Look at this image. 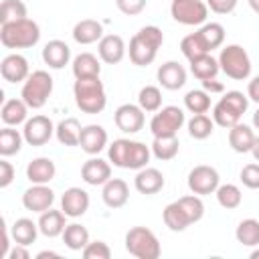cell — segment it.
Returning a JSON list of instances; mask_svg holds the SVG:
<instances>
[{"instance_id":"cell-24","label":"cell","mask_w":259,"mask_h":259,"mask_svg":"<svg viewBox=\"0 0 259 259\" xmlns=\"http://www.w3.org/2000/svg\"><path fill=\"white\" fill-rule=\"evenodd\" d=\"M134 186L140 194H156L164 188V174L158 168H142L134 178Z\"/></svg>"},{"instance_id":"cell-15","label":"cell","mask_w":259,"mask_h":259,"mask_svg":"<svg viewBox=\"0 0 259 259\" xmlns=\"http://www.w3.org/2000/svg\"><path fill=\"white\" fill-rule=\"evenodd\" d=\"M89 194L87 190L79 188V186H71L63 192L61 196V210L69 217V219H79L87 212L89 208Z\"/></svg>"},{"instance_id":"cell-43","label":"cell","mask_w":259,"mask_h":259,"mask_svg":"<svg viewBox=\"0 0 259 259\" xmlns=\"http://www.w3.org/2000/svg\"><path fill=\"white\" fill-rule=\"evenodd\" d=\"M180 51H182V55H184L188 61H192V59H196V57H202V55L210 53V51L206 49V45H204V40L200 38L198 32H190V34H186V36L180 40Z\"/></svg>"},{"instance_id":"cell-9","label":"cell","mask_w":259,"mask_h":259,"mask_svg":"<svg viewBox=\"0 0 259 259\" xmlns=\"http://www.w3.org/2000/svg\"><path fill=\"white\" fill-rule=\"evenodd\" d=\"M186 117H184V111L176 105H166V107H160L154 117L150 119V132L154 138H170V136H176L178 130L184 125Z\"/></svg>"},{"instance_id":"cell-39","label":"cell","mask_w":259,"mask_h":259,"mask_svg":"<svg viewBox=\"0 0 259 259\" xmlns=\"http://www.w3.org/2000/svg\"><path fill=\"white\" fill-rule=\"evenodd\" d=\"M138 105L148 111V113H156L162 107V91L156 85H146L140 89L138 93Z\"/></svg>"},{"instance_id":"cell-33","label":"cell","mask_w":259,"mask_h":259,"mask_svg":"<svg viewBox=\"0 0 259 259\" xmlns=\"http://www.w3.org/2000/svg\"><path fill=\"white\" fill-rule=\"evenodd\" d=\"M71 69H73L75 79H81V77H99V73H101L99 59L93 53H81V55H77L73 59V63H71Z\"/></svg>"},{"instance_id":"cell-55","label":"cell","mask_w":259,"mask_h":259,"mask_svg":"<svg viewBox=\"0 0 259 259\" xmlns=\"http://www.w3.org/2000/svg\"><path fill=\"white\" fill-rule=\"evenodd\" d=\"M251 154H253V158H255V162H259V136L255 138V142H253V148H251Z\"/></svg>"},{"instance_id":"cell-26","label":"cell","mask_w":259,"mask_h":259,"mask_svg":"<svg viewBox=\"0 0 259 259\" xmlns=\"http://www.w3.org/2000/svg\"><path fill=\"white\" fill-rule=\"evenodd\" d=\"M255 132L253 127L245 125V123H235L233 127H229V146L237 152V154H247L251 152L253 148V142H255Z\"/></svg>"},{"instance_id":"cell-45","label":"cell","mask_w":259,"mask_h":259,"mask_svg":"<svg viewBox=\"0 0 259 259\" xmlns=\"http://www.w3.org/2000/svg\"><path fill=\"white\" fill-rule=\"evenodd\" d=\"M178 202H180L182 208L186 210L190 223H198V221L204 217V202H202V198H200L198 194H194V192H192V194H186V196L178 198Z\"/></svg>"},{"instance_id":"cell-5","label":"cell","mask_w":259,"mask_h":259,"mask_svg":"<svg viewBox=\"0 0 259 259\" xmlns=\"http://www.w3.org/2000/svg\"><path fill=\"white\" fill-rule=\"evenodd\" d=\"M249 107V97L241 91H227L212 107V119L221 127H233L241 121L243 113Z\"/></svg>"},{"instance_id":"cell-30","label":"cell","mask_w":259,"mask_h":259,"mask_svg":"<svg viewBox=\"0 0 259 259\" xmlns=\"http://www.w3.org/2000/svg\"><path fill=\"white\" fill-rule=\"evenodd\" d=\"M10 233H12L14 243L28 247V245H32V243L36 241L40 229H38V223H34L32 219L22 217V219H16V221H14V225L10 227Z\"/></svg>"},{"instance_id":"cell-27","label":"cell","mask_w":259,"mask_h":259,"mask_svg":"<svg viewBox=\"0 0 259 259\" xmlns=\"http://www.w3.org/2000/svg\"><path fill=\"white\" fill-rule=\"evenodd\" d=\"M65 219H67V214L63 210H55L51 206L49 210L40 212V217H38V229H40V233L45 237H51V239L53 237H59V235H63V231L67 227Z\"/></svg>"},{"instance_id":"cell-38","label":"cell","mask_w":259,"mask_h":259,"mask_svg":"<svg viewBox=\"0 0 259 259\" xmlns=\"http://www.w3.org/2000/svg\"><path fill=\"white\" fill-rule=\"evenodd\" d=\"M235 237L245 247H257L259 245V221L257 219H245L237 225Z\"/></svg>"},{"instance_id":"cell-4","label":"cell","mask_w":259,"mask_h":259,"mask_svg":"<svg viewBox=\"0 0 259 259\" xmlns=\"http://www.w3.org/2000/svg\"><path fill=\"white\" fill-rule=\"evenodd\" d=\"M40 40V26L32 18L0 24V42L6 49H30Z\"/></svg>"},{"instance_id":"cell-20","label":"cell","mask_w":259,"mask_h":259,"mask_svg":"<svg viewBox=\"0 0 259 259\" xmlns=\"http://www.w3.org/2000/svg\"><path fill=\"white\" fill-rule=\"evenodd\" d=\"M79 146L85 154L89 156H95L99 154L105 146H107V132L103 125H97V123H89L81 130V140H79Z\"/></svg>"},{"instance_id":"cell-44","label":"cell","mask_w":259,"mask_h":259,"mask_svg":"<svg viewBox=\"0 0 259 259\" xmlns=\"http://www.w3.org/2000/svg\"><path fill=\"white\" fill-rule=\"evenodd\" d=\"M22 18H28L26 16V4L22 0H2V6H0V24L22 20Z\"/></svg>"},{"instance_id":"cell-41","label":"cell","mask_w":259,"mask_h":259,"mask_svg":"<svg viewBox=\"0 0 259 259\" xmlns=\"http://www.w3.org/2000/svg\"><path fill=\"white\" fill-rule=\"evenodd\" d=\"M196 32L200 34V38L204 40L208 51L219 49L223 45V40H225V26L219 24V22H204Z\"/></svg>"},{"instance_id":"cell-35","label":"cell","mask_w":259,"mask_h":259,"mask_svg":"<svg viewBox=\"0 0 259 259\" xmlns=\"http://www.w3.org/2000/svg\"><path fill=\"white\" fill-rule=\"evenodd\" d=\"M61 237H63V243L67 245V249H71V251H83L89 243V231L79 223L67 225Z\"/></svg>"},{"instance_id":"cell-10","label":"cell","mask_w":259,"mask_h":259,"mask_svg":"<svg viewBox=\"0 0 259 259\" xmlns=\"http://www.w3.org/2000/svg\"><path fill=\"white\" fill-rule=\"evenodd\" d=\"M170 14L176 22L186 26H198L206 22L208 6L202 0H172Z\"/></svg>"},{"instance_id":"cell-40","label":"cell","mask_w":259,"mask_h":259,"mask_svg":"<svg viewBox=\"0 0 259 259\" xmlns=\"http://www.w3.org/2000/svg\"><path fill=\"white\" fill-rule=\"evenodd\" d=\"M214 194H217V202L227 210H235L243 200L241 188L237 184H219Z\"/></svg>"},{"instance_id":"cell-46","label":"cell","mask_w":259,"mask_h":259,"mask_svg":"<svg viewBox=\"0 0 259 259\" xmlns=\"http://www.w3.org/2000/svg\"><path fill=\"white\" fill-rule=\"evenodd\" d=\"M81 253L85 259H109L111 257V249L105 241H89Z\"/></svg>"},{"instance_id":"cell-18","label":"cell","mask_w":259,"mask_h":259,"mask_svg":"<svg viewBox=\"0 0 259 259\" xmlns=\"http://www.w3.org/2000/svg\"><path fill=\"white\" fill-rule=\"evenodd\" d=\"M125 42L119 34H103V38L97 42V55L107 65H117L125 57Z\"/></svg>"},{"instance_id":"cell-21","label":"cell","mask_w":259,"mask_h":259,"mask_svg":"<svg viewBox=\"0 0 259 259\" xmlns=\"http://www.w3.org/2000/svg\"><path fill=\"white\" fill-rule=\"evenodd\" d=\"M101 198L105 202V206L109 208H121L125 206L127 198H130V186L125 180L121 178H109L103 188H101Z\"/></svg>"},{"instance_id":"cell-16","label":"cell","mask_w":259,"mask_h":259,"mask_svg":"<svg viewBox=\"0 0 259 259\" xmlns=\"http://www.w3.org/2000/svg\"><path fill=\"white\" fill-rule=\"evenodd\" d=\"M0 73H2V79L8 83H24L26 77L30 75V67H28L26 57H22L18 53H10L2 59Z\"/></svg>"},{"instance_id":"cell-49","label":"cell","mask_w":259,"mask_h":259,"mask_svg":"<svg viewBox=\"0 0 259 259\" xmlns=\"http://www.w3.org/2000/svg\"><path fill=\"white\" fill-rule=\"evenodd\" d=\"M239 0H206V6L214 12V14H231L237 8Z\"/></svg>"},{"instance_id":"cell-25","label":"cell","mask_w":259,"mask_h":259,"mask_svg":"<svg viewBox=\"0 0 259 259\" xmlns=\"http://www.w3.org/2000/svg\"><path fill=\"white\" fill-rule=\"evenodd\" d=\"M73 38L79 45H93L103 38V24L93 18H83L73 26Z\"/></svg>"},{"instance_id":"cell-56","label":"cell","mask_w":259,"mask_h":259,"mask_svg":"<svg viewBox=\"0 0 259 259\" xmlns=\"http://www.w3.org/2000/svg\"><path fill=\"white\" fill-rule=\"evenodd\" d=\"M45 257H59V253H53V251H40L36 255V259H45Z\"/></svg>"},{"instance_id":"cell-32","label":"cell","mask_w":259,"mask_h":259,"mask_svg":"<svg viewBox=\"0 0 259 259\" xmlns=\"http://www.w3.org/2000/svg\"><path fill=\"white\" fill-rule=\"evenodd\" d=\"M190 63V71L192 75L198 79V81H206V79H217L221 67H219V59H214L210 53L202 55V57H196Z\"/></svg>"},{"instance_id":"cell-37","label":"cell","mask_w":259,"mask_h":259,"mask_svg":"<svg viewBox=\"0 0 259 259\" xmlns=\"http://www.w3.org/2000/svg\"><path fill=\"white\" fill-rule=\"evenodd\" d=\"M214 132V119H210L206 113H194L188 119V136L194 140H206Z\"/></svg>"},{"instance_id":"cell-19","label":"cell","mask_w":259,"mask_h":259,"mask_svg":"<svg viewBox=\"0 0 259 259\" xmlns=\"http://www.w3.org/2000/svg\"><path fill=\"white\" fill-rule=\"evenodd\" d=\"M156 77H158V83L164 89L176 91V89L184 87V83H186V69L176 61H166L164 65L158 67Z\"/></svg>"},{"instance_id":"cell-1","label":"cell","mask_w":259,"mask_h":259,"mask_svg":"<svg viewBox=\"0 0 259 259\" xmlns=\"http://www.w3.org/2000/svg\"><path fill=\"white\" fill-rule=\"evenodd\" d=\"M152 156L150 146H146L144 142L138 140H127V138H119L113 140L107 148V158L113 166L117 168H125V170H142L148 166Z\"/></svg>"},{"instance_id":"cell-58","label":"cell","mask_w":259,"mask_h":259,"mask_svg":"<svg viewBox=\"0 0 259 259\" xmlns=\"http://www.w3.org/2000/svg\"><path fill=\"white\" fill-rule=\"evenodd\" d=\"M247 2H249V6L259 14V0H247Z\"/></svg>"},{"instance_id":"cell-53","label":"cell","mask_w":259,"mask_h":259,"mask_svg":"<svg viewBox=\"0 0 259 259\" xmlns=\"http://www.w3.org/2000/svg\"><path fill=\"white\" fill-rule=\"evenodd\" d=\"M30 257V253L26 251V245H18L16 243V247L8 253V259H28Z\"/></svg>"},{"instance_id":"cell-8","label":"cell","mask_w":259,"mask_h":259,"mask_svg":"<svg viewBox=\"0 0 259 259\" xmlns=\"http://www.w3.org/2000/svg\"><path fill=\"white\" fill-rule=\"evenodd\" d=\"M219 67L227 77L235 81H245L251 75V59L241 45L223 47L219 55Z\"/></svg>"},{"instance_id":"cell-12","label":"cell","mask_w":259,"mask_h":259,"mask_svg":"<svg viewBox=\"0 0 259 259\" xmlns=\"http://www.w3.org/2000/svg\"><path fill=\"white\" fill-rule=\"evenodd\" d=\"M55 130L57 125L53 123V119L49 115H32L24 121V127H22V136H24V142L28 146H45L53 136H55Z\"/></svg>"},{"instance_id":"cell-51","label":"cell","mask_w":259,"mask_h":259,"mask_svg":"<svg viewBox=\"0 0 259 259\" xmlns=\"http://www.w3.org/2000/svg\"><path fill=\"white\" fill-rule=\"evenodd\" d=\"M247 97L259 105V75L249 81V85H247Z\"/></svg>"},{"instance_id":"cell-57","label":"cell","mask_w":259,"mask_h":259,"mask_svg":"<svg viewBox=\"0 0 259 259\" xmlns=\"http://www.w3.org/2000/svg\"><path fill=\"white\" fill-rule=\"evenodd\" d=\"M253 127L259 130V107H257V111L253 113Z\"/></svg>"},{"instance_id":"cell-3","label":"cell","mask_w":259,"mask_h":259,"mask_svg":"<svg viewBox=\"0 0 259 259\" xmlns=\"http://www.w3.org/2000/svg\"><path fill=\"white\" fill-rule=\"evenodd\" d=\"M73 97H75L77 107L83 113H89V115L101 113L105 109V105H107L105 87H103V83H101L99 77H81V79H75Z\"/></svg>"},{"instance_id":"cell-50","label":"cell","mask_w":259,"mask_h":259,"mask_svg":"<svg viewBox=\"0 0 259 259\" xmlns=\"http://www.w3.org/2000/svg\"><path fill=\"white\" fill-rule=\"evenodd\" d=\"M14 180V166L8 160H0V188L10 186Z\"/></svg>"},{"instance_id":"cell-6","label":"cell","mask_w":259,"mask_h":259,"mask_svg":"<svg viewBox=\"0 0 259 259\" xmlns=\"http://www.w3.org/2000/svg\"><path fill=\"white\" fill-rule=\"evenodd\" d=\"M51 93H53V77L42 69L32 71L26 77V81L22 83V89H20V97L26 101V105L30 109L45 107Z\"/></svg>"},{"instance_id":"cell-22","label":"cell","mask_w":259,"mask_h":259,"mask_svg":"<svg viewBox=\"0 0 259 259\" xmlns=\"http://www.w3.org/2000/svg\"><path fill=\"white\" fill-rule=\"evenodd\" d=\"M42 61L49 65V69H63L71 61V49L65 40H49L42 49Z\"/></svg>"},{"instance_id":"cell-47","label":"cell","mask_w":259,"mask_h":259,"mask_svg":"<svg viewBox=\"0 0 259 259\" xmlns=\"http://www.w3.org/2000/svg\"><path fill=\"white\" fill-rule=\"evenodd\" d=\"M241 182L251 188V190H257L259 188V162H251L247 166H243L241 170Z\"/></svg>"},{"instance_id":"cell-34","label":"cell","mask_w":259,"mask_h":259,"mask_svg":"<svg viewBox=\"0 0 259 259\" xmlns=\"http://www.w3.org/2000/svg\"><path fill=\"white\" fill-rule=\"evenodd\" d=\"M22 142H24V136L18 130H14V125H4L0 130V156L8 158L18 154L22 148Z\"/></svg>"},{"instance_id":"cell-2","label":"cell","mask_w":259,"mask_h":259,"mask_svg":"<svg viewBox=\"0 0 259 259\" xmlns=\"http://www.w3.org/2000/svg\"><path fill=\"white\" fill-rule=\"evenodd\" d=\"M164 42V34L158 26H144L130 38V61L138 67H148L154 63L158 49Z\"/></svg>"},{"instance_id":"cell-23","label":"cell","mask_w":259,"mask_h":259,"mask_svg":"<svg viewBox=\"0 0 259 259\" xmlns=\"http://www.w3.org/2000/svg\"><path fill=\"white\" fill-rule=\"evenodd\" d=\"M57 174V166L51 158H34L28 162L26 166V178L30 180V184H49Z\"/></svg>"},{"instance_id":"cell-7","label":"cell","mask_w":259,"mask_h":259,"mask_svg":"<svg viewBox=\"0 0 259 259\" xmlns=\"http://www.w3.org/2000/svg\"><path fill=\"white\" fill-rule=\"evenodd\" d=\"M125 251L138 259H158L162 247L154 231L148 227H132L125 233Z\"/></svg>"},{"instance_id":"cell-14","label":"cell","mask_w":259,"mask_h":259,"mask_svg":"<svg viewBox=\"0 0 259 259\" xmlns=\"http://www.w3.org/2000/svg\"><path fill=\"white\" fill-rule=\"evenodd\" d=\"M55 202V192L49 184H32L30 188L24 190L22 194V206L30 212H45L53 206Z\"/></svg>"},{"instance_id":"cell-13","label":"cell","mask_w":259,"mask_h":259,"mask_svg":"<svg viewBox=\"0 0 259 259\" xmlns=\"http://www.w3.org/2000/svg\"><path fill=\"white\" fill-rule=\"evenodd\" d=\"M144 113L146 111L140 105H136V103H123V105H119L115 109L113 121H115V125H117L119 132H123V134H138L144 127V123H146Z\"/></svg>"},{"instance_id":"cell-28","label":"cell","mask_w":259,"mask_h":259,"mask_svg":"<svg viewBox=\"0 0 259 259\" xmlns=\"http://www.w3.org/2000/svg\"><path fill=\"white\" fill-rule=\"evenodd\" d=\"M28 105L26 101L20 97V99H8L2 103V109H0V117L4 121V125H20L28 119Z\"/></svg>"},{"instance_id":"cell-54","label":"cell","mask_w":259,"mask_h":259,"mask_svg":"<svg viewBox=\"0 0 259 259\" xmlns=\"http://www.w3.org/2000/svg\"><path fill=\"white\" fill-rule=\"evenodd\" d=\"M10 235H8V227L2 225V249H0V257H8V251H10L8 249L10 247Z\"/></svg>"},{"instance_id":"cell-36","label":"cell","mask_w":259,"mask_h":259,"mask_svg":"<svg viewBox=\"0 0 259 259\" xmlns=\"http://www.w3.org/2000/svg\"><path fill=\"white\" fill-rule=\"evenodd\" d=\"M154 158L166 162V160H172L178 156V150H180V142H178V136H170V138H154L152 146H150Z\"/></svg>"},{"instance_id":"cell-29","label":"cell","mask_w":259,"mask_h":259,"mask_svg":"<svg viewBox=\"0 0 259 259\" xmlns=\"http://www.w3.org/2000/svg\"><path fill=\"white\" fill-rule=\"evenodd\" d=\"M162 219H164V225L170 231H174V233H182V231H186L192 225L190 219H188V214H186V210L182 208V204L178 200L166 204V208L162 212Z\"/></svg>"},{"instance_id":"cell-17","label":"cell","mask_w":259,"mask_h":259,"mask_svg":"<svg viewBox=\"0 0 259 259\" xmlns=\"http://www.w3.org/2000/svg\"><path fill=\"white\" fill-rule=\"evenodd\" d=\"M81 178L89 186H103L111 178V162L103 158H89L81 166Z\"/></svg>"},{"instance_id":"cell-42","label":"cell","mask_w":259,"mask_h":259,"mask_svg":"<svg viewBox=\"0 0 259 259\" xmlns=\"http://www.w3.org/2000/svg\"><path fill=\"white\" fill-rule=\"evenodd\" d=\"M184 107L194 115V113H206L210 109V93L204 89H190L184 95Z\"/></svg>"},{"instance_id":"cell-52","label":"cell","mask_w":259,"mask_h":259,"mask_svg":"<svg viewBox=\"0 0 259 259\" xmlns=\"http://www.w3.org/2000/svg\"><path fill=\"white\" fill-rule=\"evenodd\" d=\"M200 83H202V89L206 93H223L225 91V85L219 83L217 79H206V81H200Z\"/></svg>"},{"instance_id":"cell-48","label":"cell","mask_w":259,"mask_h":259,"mask_svg":"<svg viewBox=\"0 0 259 259\" xmlns=\"http://www.w3.org/2000/svg\"><path fill=\"white\" fill-rule=\"evenodd\" d=\"M146 2L148 0H115V6L125 16H138L140 12H144Z\"/></svg>"},{"instance_id":"cell-31","label":"cell","mask_w":259,"mask_h":259,"mask_svg":"<svg viewBox=\"0 0 259 259\" xmlns=\"http://www.w3.org/2000/svg\"><path fill=\"white\" fill-rule=\"evenodd\" d=\"M81 130H83V127H81V123H79L77 117H65V119L59 121V125H57V130H55V136H57L59 144L73 148V146H79Z\"/></svg>"},{"instance_id":"cell-11","label":"cell","mask_w":259,"mask_h":259,"mask_svg":"<svg viewBox=\"0 0 259 259\" xmlns=\"http://www.w3.org/2000/svg\"><path fill=\"white\" fill-rule=\"evenodd\" d=\"M186 182H188L190 192H194L198 196H206V194H214L217 192V188L221 184V176H219L217 168L200 164V166H194L188 172V180Z\"/></svg>"}]
</instances>
